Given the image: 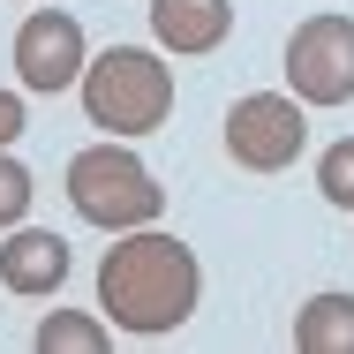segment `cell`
I'll list each match as a JSON object with an SVG mask.
<instances>
[{"label": "cell", "mask_w": 354, "mask_h": 354, "mask_svg": "<svg viewBox=\"0 0 354 354\" xmlns=\"http://www.w3.org/2000/svg\"><path fill=\"white\" fill-rule=\"evenodd\" d=\"M286 83L301 106H347L354 98V15H309L286 38Z\"/></svg>", "instance_id": "5"}, {"label": "cell", "mask_w": 354, "mask_h": 354, "mask_svg": "<svg viewBox=\"0 0 354 354\" xmlns=\"http://www.w3.org/2000/svg\"><path fill=\"white\" fill-rule=\"evenodd\" d=\"M23 129H30V121H23V91H0V151L23 136Z\"/></svg>", "instance_id": "13"}, {"label": "cell", "mask_w": 354, "mask_h": 354, "mask_svg": "<svg viewBox=\"0 0 354 354\" xmlns=\"http://www.w3.org/2000/svg\"><path fill=\"white\" fill-rule=\"evenodd\" d=\"M294 347L301 354H354V294H317V301H301Z\"/></svg>", "instance_id": "9"}, {"label": "cell", "mask_w": 354, "mask_h": 354, "mask_svg": "<svg viewBox=\"0 0 354 354\" xmlns=\"http://www.w3.org/2000/svg\"><path fill=\"white\" fill-rule=\"evenodd\" d=\"M83 23L61 15V8H30L23 15V30H15V75H23V91H75L83 83Z\"/></svg>", "instance_id": "6"}, {"label": "cell", "mask_w": 354, "mask_h": 354, "mask_svg": "<svg viewBox=\"0 0 354 354\" xmlns=\"http://www.w3.org/2000/svg\"><path fill=\"white\" fill-rule=\"evenodd\" d=\"M204 301V264L181 234H158V226H136V234H113V249L98 257V309L106 324L136 332V339H158V332H181Z\"/></svg>", "instance_id": "1"}, {"label": "cell", "mask_w": 354, "mask_h": 354, "mask_svg": "<svg viewBox=\"0 0 354 354\" xmlns=\"http://www.w3.org/2000/svg\"><path fill=\"white\" fill-rule=\"evenodd\" d=\"M317 189H324L332 212H354V136L324 143V158H317Z\"/></svg>", "instance_id": "11"}, {"label": "cell", "mask_w": 354, "mask_h": 354, "mask_svg": "<svg viewBox=\"0 0 354 354\" xmlns=\"http://www.w3.org/2000/svg\"><path fill=\"white\" fill-rule=\"evenodd\" d=\"M143 15L166 53H218L234 30V0H151Z\"/></svg>", "instance_id": "8"}, {"label": "cell", "mask_w": 354, "mask_h": 354, "mask_svg": "<svg viewBox=\"0 0 354 354\" xmlns=\"http://www.w3.org/2000/svg\"><path fill=\"white\" fill-rule=\"evenodd\" d=\"M301 143H309V113L294 91H249L226 106V158L241 174H279L301 158Z\"/></svg>", "instance_id": "4"}, {"label": "cell", "mask_w": 354, "mask_h": 354, "mask_svg": "<svg viewBox=\"0 0 354 354\" xmlns=\"http://www.w3.org/2000/svg\"><path fill=\"white\" fill-rule=\"evenodd\" d=\"M30 196H38V189H30V166H23L15 151H0V234H8V226H23Z\"/></svg>", "instance_id": "12"}, {"label": "cell", "mask_w": 354, "mask_h": 354, "mask_svg": "<svg viewBox=\"0 0 354 354\" xmlns=\"http://www.w3.org/2000/svg\"><path fill=\"white\" fill-rule=\"evenodd\" d=\"M83 113H91V129H106V136H151V129H166V113H174V68L151 53V46H106L91 68H83Z\"/></svg>", "instance_id": "2"}, {"label": "cell", "mask_w": 354, "mask_h": 354, "mask_svg": "<svg viewBox=\"0 0 354 354\" xmlns=\"http://www.w3.org/2000/svg\"><path fill=\"white\" fill-rule=\"evenodd\" d=\"M38 354H106V317H83V309H46L38 332H30Z\"/></svg>", "instance_id": "10"}, {"label": "cell", "mask_w": 354, "mask_h": 354, "mask_svg": "<svg viewBox=\"0 0 354 354\" xmlns=\"http://www.w3.org/2000/svg\"><path fill=\"white\" fill-rule=\"evenodd\" d=\"M0 286L23 294V301H46L68 286V241L46 234V226H8V249H0Z\"/></svg>", "instance_id": "7"}, {"label": "cell", "mask_w": 354, "mask_h": 354, "mask_svg": "<svg viewBox=\"0 0 354 354\" xmlns=\"http://www.w3.org/2000/svg\"><path fill=\"white\" fill-rule=\"evenodd\" d=\"M68 204L98 234H136V226H151L166 212V189H158V174L121 136H106V143H91V151L68 158Z\"/></svg>", "instance_id": "3"}]
</instances>
